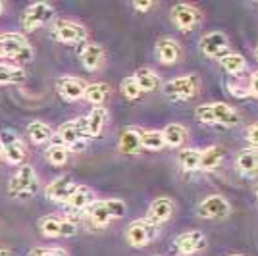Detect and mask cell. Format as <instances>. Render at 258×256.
Returning <instances> with one entry per match:
<instances>
[{
  "label": "cell",
  "mask_w": 258,
  "mask_h": 256,
  "mask_svg": "<svg viewBox=\"0 0 258 256\" xmlns=\"http://www.w3.org/2000/svg\"><path fill=\"white\" fill-rule=\"evenodd\" d=\"M195 119L205 125L235 127L241 123V112L227 102H206L195 108Z\"/></svg>",
  "instance_id": "1"
},
{
  "label": "cell",
  "mask_w": 258,
  "mask_h": 256,
  "mask_svg": "<svg viewBox=\"0 0 258 256\" xmlns=\"http://www.w3.org/2000/svg\"><path fill=\"white\" fill-rule=\"evenodd\" d=\"M201 89H203V81L199 74H185L166 81L162 85V93L172 102H189L201 95Z\"/></svg>",
  "instance_id": "2"
},
{
  "label": "cell",
  "mask_w": 258,
  "mask_h": 256,
  "mask_svg": "<svg viewBox=\"0 0 258 256\" xmlns=\"http://www.w3.org/2000/svg\"><path fill=\"white\" fill-rule=\"evenodd\" d=\"M39 191V175L33 166L22 164L8 181V197L14 201H31Z\"/></svg>",
  "instance_id": "3"
},
{
  "label": "cell",
  "mask_w": 258,
  "mask_h": 256,
  "mask_svg": "<svg viewBox=\"0 0 258 256\" xmlns=\"http://www.w3.org/2000/svg\"><path fill=\"white\" fill-rule=\"evenodd\" d=\"M0 58L29 64L33 60V46L22 33H0Z\"/></svg>",
  "instance_id": "4"
},
{
  "label": "cell",
  "mask_w": 258,
  "mask_h": 256,
  "mask_svg": "<svg viewBox=\"0 0 258 256\" xmlns=\"http://www.w3.org/2000/svg\"><path fill=\"white\" fill-rule=\"evenodd\" d=\"M54 141H58V143L66 145L70 150L81 149L83 141H89L87 127H85V119H83V117H76V119L64 121L60 127L56 129Z\"/></svg>",
  "instance_id": "5"
},
{
  "label": "cell",
  "mask_w": 258,
  "mask_h": 256,
  "mask_svg": "<svg viewBox=\"0 0 258 256\" xmlns=\"http://www.w3.org/2000/svg\"><path fill=\"white\" fill-rule=\"evenodd\" d=\"M170 20L181 33H189L197 29L201 22H203V12L197 4H189V2H179L172 6L170 10Z\"/></svg>",
  "instance_id": "6"
},
{
  "label": "cell",
  "mask_w": 258,
  "mask_h": 256,
  "mask_svg": "<svg viewBox=\"0 0 258 256\" xmlns=\"http://www.w3.org/2000/svg\"><path fill=\"white\" fill-rule=\"evenodd\" d=\"M50 33L58 43L64 44H85L89 37L85 25L74 20H54Z\"/></svg>",
  "instance_id": "7"
},
{
  "label": "cell",
  "mask_w": 258,
  "mask_h": 256,
  "mask_svg": "<svg viewBox=\"0 0 258 256\" xmlns=\"http://www.w3.org/2000/svg\"><path fill=\"white\" fill-rule=\"evenodd\" d=\"M195 212L203 220H224L227 216H231L233 206H231V203L227 201L224 195L214 193V195L205 197L201 203L197 204Z\"/></svg>",
  "instance_id": "8"
},
{
  "label": "cell",
  "mask_w": 258,
  "mask_h": 256,
  "mask_svg": "<svg viewBox=\"0 0 258 256\" xmlns=\"http://www.w3.org/2000/svg\"><path fill=\"white\" fill-rule=\"evenodd\" d=\"M54 14L56 12H54V6L50 2H33V4H29L22 16L23 31H37L39 27L54 22Z\"/></svg>",
  "instance_id": "9"
},
{
  "label": "cell",
  "mask_w": 258,
  "mask_h": 256,
  "mask_svg": "<svg viewBox=\"0 0 258 256\" xmlns=\"http://www.w3.org/2000/svg\"><path fill=\"white\" fill-rule=\"evenodd\" d=\"M160 233V227L158 225L151 224L149 220L139 218V220H133L125 229V241L129 243V246L133 248H143L149 243H152Z\"/></svg>",
  "instance_id": "10"
},
{
  "label": "cell",
  "mask_w": 258,
  "mask_h": 256,
  "mask_svg": "<svg viewBox=\"0 0 258 256\" xmlns=\"http://www.w3.org/2000/svg\"><path fill=\"white\" fill-rule=\"evenodd\" d=\"M0 149H2V156L12 166H22L23 160L27 158V147L14 129L0 131Z\"/></svg>",
  "instance_id": "11"
},
{
  "label": "cell",
  "mask_w": 258,
  "mask_h": 256,
  "mask_svg": "<svg viewBox=\"0 0 258 256\" xmlns=\"http://www.w3.org/2000/svg\"><path fill=\"white\" fill-rule=\"evenodd\" d=\"M39 229L44 237L48 239H70L77 235V224L68 218H58V216H43L39 220Z\"/></svg>",
  "instance_id": "12"
},
{
  "label": "cell",
  "mask_w": 258,
  "mask_h": 256,
  "mask_svg": "<svg viewBox=\"0 0 258 256\" xmlns=\"http://www.w3.org/2000/svg\"><path fill=\"white\" fill-rule=\"evenodd\" d=\"M208 246V239L201 229L183 231L173 239V252L177 256H195Z\"/></svg>",
  "instance_id": "13"
},
{
  "label": "cell",
  "mask_w": 258,
  "mask_h": 256,
  "mask_svg": "<svg viewBox=\"0 0 258 256\" xmlns=\"http://www.w3.org/2000/svg\"><path fill=\"white\" fill-rule=\"evenodd\" d=\"M154 56L162 66H175L181 62L183 46L173 37H160L154 44Z\"/></svg>",
  "instance_id": "14"
},
{
  "label": "cell",
  "mask_w": 258,
  "mask_h": 256,
  "mask_svg": "<svg viewBox=\"0 0 258 256\" xmlns=\"http://www.w3.org/2000/svg\"><path fill=\"white\" fill-rule=\"evenodd\" d=\"M199 48L206 58H222L229 50V37L224 31H210L201 37Z\"/></svg>",
  "instance_id": "15"
},
{
  "label": "cell",
  "mask_w": 258,
  "mask_h": 256,
  "mask_svg": "<svg viewBox=\"0 0 258 256\" xmlns=\"http://www.w3.org/2000/svg\"><path fill=\"white\" fill-rule=\"evenodd\" d=\"M77 187H79V183H76L72 179V175H58V177H54L52 181L46 185V189H44V195H46V199L48 201H52V203H60V204H66L68 203V199L74 195Z\"/></svg>",
  "instance_id": "16"
},
{
  "label": "cell",
  "mask_w": 258,
  "mask_h": 256,
  "mask_svg": "<svg viewBox=\"0 0 258 256\" xmlns=\"http://www.w3.org/2000/svg\"><path fill=\"white\" fill-rule=\"evenodd\" d=\"M87 83L85 79L76 77V75H62L58 81H56V91L58 95L64 98L66 102H77L85 96Z\"/></svg>",
  "instance_id": "17"
},
{
  "label": "cell",
  "mask_w": 258,
  "mask_h": 256,
  "mask_svg": "<svg viewBox=\"0 0 258 256\" xmlns=\"http://www.w3.org/2000/svg\"><path fill=\"white\" fill-rule=\"evenodd\" d=\"M173 212H175V204L170 197H156L151 204H149V210H147V216L145 220H149L151 224L154 225H164L166 222L172 220Z\"/></svg>",
  "instance_id": "18"
},
{
  "label": "cell",
  "mask_w": 258,
  "mask_h": 256,
  "mask_svg": "<svg viewBox=\"0 0 258 256\" xmlns=\"http://www.w3.org/2000/svg\"><path fill=\"white\" fill-rule=\"evenodd\" d=\"M79 60L87 72H98L106 62L104 46L98 43H85L79 50Z\"/></svg>",
  "instance_id": "19"
},
{
  "label": "cell",
  "mask_w": 258,
  "mask_h": 256,
  "mask_svg": "<svg viewBox=\"0 0 258 256\" xmlns=\"http://www.w3.org/2000/svg\"><path fill=\"white\" fill-rule=\"evenodd\" d=\"M235 170L247 179L258 177V150L250 147L241 150L235 156Z\"/></svg>",
  "instance_id": "20"
},
{
  "label": "cell",
  "mask_w": 258,
  "mask_h": 256,
  "mask_svg": "<svg viewBox=\"0 0 258 256\" xmlns=\"http://www.w3.org/2000/svg\"><path fill=\"white\" fill-rule=\"evenodd\" d=\"M95 201H97V199H95L93 189L87 187V185H79L76 191H74V195L68 199L66 208L72 214H83L91 208V204L95 203Z\"/></svg>",
  "instance_id": "21"
},
{
  "label": "cell",
  "mask_w": 258,
  "mask_h": 256,
  "mask_svg": "<svg viewBox=\"0 0 258 256\" xmlns=\"http://www.w3.org/2000/svg\"><path fill=\"white\" fill-rule=\"evenodd\" d=\"M108 110L104 106H95L83 119H85V127L89 139H97L104 133L108 125Z\"/></svg>",
  "instance_id": "22"
},
{
  "label": "cell",
  "mask_w": 258,
  "mask_h": 256,
  "mask_svg": "<svg viewBox=\"0 0 258 256\" xmlns=\"http://www.w3.org/2000/svg\"><path fill=\"white\" fill-rule=\"evenodd\" d=\"M118 149L121 154H137L143 149V129L139 127H123L118 137Z\"/></svg>",
  "instance_id": "23"
},
{
  "label": "cell",
  "mask_w": 258,
  "mask_h": 256,
  "mask_svg": "<svg viewBox=\"0 0 258 256\" xmlns=\"http://www.w3.org/2000/svg\"><path fill=\"white\" fill-rule=\"evenodd\" d=\"M162 137L168 149H183V145L189 139V129L181 123H168L162 129Z\"/></svg>",
  "instance_id": "24"
},
{
  "label": "cell",
  "mask_w": 258,
  "mask_h": 256,
  "mask_svg": "<svg viewBox=\"0 0 258 256\" xmlns=\"http://www.w3.org/2000/svg\"><path fill=\"white\" fill-rule=\"evenodd\" d=\"M25 133H27V137L31 139L33 145H37V147H41V145H50L54 137L52 127H50L48 123H44V121H39V119L29 121Z\"/></svg>",
  "instance_id": "25"
},
{
  "label": "cell",
  "mask_w": 258,
  "mask_h": 256,
  "mask_svg": "<svg viewBox=\"0 0 258 256\" xmlns=\"http://www.w3.org/2000/svg\"><path fill=\"white\" fill-rule=\"evenodd\" d=\"M224 156H226V150L220 145H210L206 149H201V166H199V170L214 171L224 162Z\"/></svg>",
  "instance_id": "26"
},
{
  "label": "cell",
  "mask_w": 258,
  "mask_h": 256,
  "mask_svg": "<svg viewBox=\"0 0 258 256\" xmlns=\"http://www.w3.org/2000/svg\"><path fill=\"white\" fill-rule=\"evenodd\" d=\"M133 79L137 81V85H139V89L143 91V95H145V93H156V91L160 89V77H158V74H156L152 68H149V66L139 68V70L133 74Z\"/></svg>",
  "instance_id": "27"
},
{
  "label": "cell",
  "mask_w": 258,
  "mask_h": 256,
  "mask_svg": "<svg viewBox=\"0 0 258 256\" xmlns=\"http://www.w3.org/2000/svg\"><path fill=\"white\" fill-rule=\"evenodd\" d=\"M110 95H112V87L104 81H95V83H87L83 98L93 106H104Z\"/></svg>",
  "instance_id": "28"
},
{
  "label": "cell",
  "mask_w": 258,
  "mask_h": 256,
  "mask_svg": "<svg viewBox=\"0 0 258 256\" xmlns=\"http://www.w3.org/2000/svg\"><path fill=\"white\" fill-rule=\"evenodd\" d=\"M218 62H220L222 70H224L226 74L233 75V77H239V75L247 70V58H245L243 54H239V52L224 54V56H222Z\"/></svg>",
  "instance_id": "29"
},
{
  "label": "cell",
  "mask_w": 258,
  "mask_h": 256,
  "mask_svg": "<svg viewBox=\"0 0 258 256\" xmlns=\"http://www.w3.org/2000/svg\"><path fill=\"white\" fill-rule=\"evenodd\" d=\"M87 216H89L91 224L95 225V227H98V229L106 227V225L114 220L110 210H108L106 203H104V199H102V201H95V203L91 204V208L87 210Z\"/></svg>",
  "instance_id": "30"
},
{
  "label": "cell",
  "mask_w": 258,
  "mask_h": 256,
  "mask_svg": "<svg viewBox=\"0 0 258 256\" xmlns=\"http://www.w3.org/2000/svg\"><path fill=\"white\" fill-rule=\"evenodd\" d=\"M70 154H72V150L68 149L66 145H62V143H58V141H54L46 147V150H44V158H46V162L50 164V166H64L66 162L70 160Z\"/></svg>",
  "instance_id": "31"
},
{
  "label": "cell",
  "mask_w": 258,
  "mask_h": 256,
  "mask_svg": "<svg viewBox=\"0 0 258 256\" xmlns=\"http://www.w3.org/2000/svg\"><path fill=\"white\" fill-rule=\"evenodd\" d=\"M177 164L183 171H199L201 166V149L185 147L177 154Z\"/></svg>",
  "instance_id": "32"
},
{
  "label": "cell",
  "mask_w": 258,
  "mask_h": 256,
  "mask_svg": "<svg viewBox=\"0 0 258 256\" xmlns=\"http://www.w3.org/2000/svg\"><path fill=\"white\" fill-rule=\"evenodd\" d=\"M25 81V70L22 66L0 64V85H20Z\"/></svg>",
  "instance_id": "33"
},
{
  "label": "cell",
  "mask_w": 258,
  "mask_h": 256,
  "mask_svg": "<svg viewBox=\"0 0 258 256\" xmlns=\"http://www.w3.org/2000/svg\"><path fill=\"white\" fill-rule=\"evenodd\" d=\"M143 149L151 150V152H158V150L166 149L162 131H158V129H143Z\"/></svg>",
  "instance_id": "34"
},
{
  "label": "cell",
  "mask_w": 258,
  "mask_h": 256,
  "mask_svg": "<svg viewBox=\"0 0 258 256\" xmlns=\"http://www.w3.org/2000/svg\"><path fill=\"white\" fill-rule=\"evenodd\" d=\"M119 93L123 95L125 100H139L141 96H143V91L139 89L137 81L133 79V75H131V77H125V79L121 81V85H119Z\"/></svg>",
  "instance_id": "35"
},
{
  "label": "cell",
  "mask_w": 258,
  "mask_h": 256,
  "mask_svg": "<svg viewBox=\"0 0 258 256\" xmlns=\"http://www.w3.org/2000/svg\"><path fill=\"white\" fill-rule=\"evenodd\" d=\"M104 203H106L108 210H110L114 220H121L127 214V204L121 199H104Z\"/></svg>",
  "instance_id": "36"
},
{
  "label": "cell",
  "mask_w": 258,
  "mask_h": 256,
  "mask_svg": "<svg viewBox=\"0 0 258 256\" xmlns=\"http://www.w3.org/2000/svg\"><path fill=\"white\" fill-rule=\"evenodd\" d=\"M29 256H70L64 248H56V246H35L29 250Z\"/></svg>",
  "instance_id": "37"
},
{
  "label": "cell",
  "mask_w": 258,
  "mask_h": 256,
  "mask_svg": "<svg viewBox=\"0 0 258 256\" xmlns=\"http://www.w3.org/2000/svg\"><path fill=\"white\" fill-rule=\"evenodd\" d=\"M245 139L250 145V149H256L258 150V121L256 123H250L245 131Z\"/></svg>",
  "instance_id": "38"
},
{
  "label": "cell",
  "mask_w": 258,
  "mask_h": 256,
  "mask_svg": "<svg viewBox=\"0 0 258 256\" xmlns=\"http://www.w3.org/2000/svg\"><path fill=\"white\" fill-rule=\"evenodd\" d=\"M247 93H248V96H252V98H258V70L248 75Z\"/></svg>",
  "instance_id": "39"
},
{
  "label": "cell",
  "mask_w": 258,
  "mask_h": 256,
  "mask_svg": "<svg viewBox=\"0 0 258 256\" xmlns=\"http://www.w3.org/2000/svg\"><path fill=\"white\" fill-rule=\"evenodd\" d=\"M131 8L141 12V14H147V12H151V10L156 8V2H152V0H145V2H131Z\"/></svg>",
  "instance_id": "40"
},
{
  "label": "cell",
  "mask_w": 258,
  "mask_h": 256,
  "mask_svg": "<svg viewBox=\"0 0 258 256\" xmlns=\"http://www.w3.org/2000/svg\"><path fill=\"white\" fill-rule=\"evenodd\" d=\"M0 256H14V254H12L10 248H6V246H0Z\"/></svg>",
  "instance_id": "41"
},
{
  "label": "cell",
  "mask_w": 258,
  "mask_h": 256,
  "mask_svg": "<svg viewBox=\"0 0 258 256\" xmlns=\"http://www.w3.org/2000/svg\"><path fill=\"white\" fill-rule=\"evenodd\" d=\"M254 197H256V203H258V183L254 185Z\"/></svg>",
  "instance_id": "42"
},
{
  "label": "cell",
  "mask_w": 258,
  "mask_h": 256,
  "mask_svg": "<svg viewBox=\"0 0 258 256\" xmlns=\"http://www.w3.org/2000/svg\"><path fill=\"white\" fill-rule=\"evenodd\" d=\"M254 58H256V62H258V44H256V48H254Z\"/></svg>",
  "instance_id": "43"
},
{
  "label": "cell",
  "mask_w": 258,
  "mask_h": 256,
  "mask_svg": "<svg viewBox=\"0 0 258 256\" xmlns=\"http://www.w3.org/2000/svg\"><path fill=\"white\" fill-rule=\"evenodd\" d=\"M2 10H4V4H2V2H0V14H2Z\"/></svg>",
  "instance_id": "44"
},
{
  "label": "cell",
  "mask_w": 258,
  "mask_h": 256,
  "mask_svg": "<svg viewBox=\"0 0 258 256\" xmlns=\"http://www.w3.org/2000/svg\"><path fill=\"white\" fill-rule=\"evenodd\" d=\"M229 256H245V254H241V252H235V254H229Z\"/></svg>",
  "instance_id": "45"
},
{
  "label": "cell",
  "mask_w": 258,
  "mask_h": 256,
  "mask_svg": "<svg viewBox=\"0 0 258 256\" xmlns=\"http://www.w3.org/2000/svg\"><path fill=\"white\" fill-rule=\"evenodd\" d=\"M0 158H2V149H0Z\"/></svg>",
  "instance_id": "46"
},
{
  "label": "cell",
  "mask_w": 258,
  "mask_h": 256,
  "mask_svg": "<svg viewBox=\"0 0 258 256\" xmlns=\"http://www.w3.org/2000/svg\"><path fill=\"white\" fill-rule=\"evenodd\" d=\"M152 256H160V254H152Z\"/></svg>",
  "instance_id": "47"
},
{
  "label": "cell",
  "mask_w": 258,
  "mask_h": 256,
  "mask_svg": "<svg viewBox=\"0 0 258 256\" xmlns=\"http://www.w3.org/2000/svg\"><path fill=\"white\" fill-rule=\"evenodd\" d=\"M256 6H258V4H256Z\"/></svg>",
  "instance_id": "48"
}]
</instances>
